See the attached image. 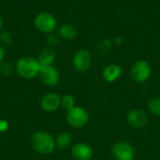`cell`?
Returning <instances> with one entry per match:
<instances>
[{
	"label": "cell",
	"instance_id": "cell-1",
	"mask_svg": "<svg viewBox=\"0 0 160 160\" xmlns=\"http://www.w3.org/2000/svg\"><path fill=\"white\" fill-rule=\"evenodd\" d=\"M31 144L34 150L42 156L52 154L56 148L55 139L52 134L46 131L35 132L31 137Z\"/></svg>",
	"mask_w": 160,
	"mask_h": 160
},
{
	"label": "cell",
	"instance_id": "cell-2",
	"mask_svg": "<svg viewBox=\"0 0 160 160\" xmlns=\"http://www.w3.org/2000/svg\"><path fill=\"white\" fill-rule=\"evenodd\" d=\"M40 68L41 66L38 60L33 56H22L15 64L17 74L25 80H31L38 76Z\"/></svg>",
	"mask_w": 160,
	"mask_h": 160
},
{
	"label": "cell",
	"instance_id": "cell-10",
	"mask_svg": "<svg viewBox=\"0 0 160 160\" xmlns=\"http://www.w3.org/2000/svg\"><path fill=\"white\" fill-rule=\"evenodd\" d=\"M61 107V97L56 93H48L40 100V108L46 112H53Z\"/></svg>",
	"mask_w": 160,
	"mask_h": 160
},
{
	"label": "cell",
	"instance_id": "cell-25",
	"mask_svg": "<svg viewBox=\"0 0 160 160\" xmlns=\"http://www.w3.org/2000/svg\"><path fill=\"white\" fill-rule=\"evenodd\" d=\"M2 27H3V18H2V16L0 15V32H1Z\"/></svg>",
	"mask_w": 160,
	"mask_h": 160
},
{
	"label": "cell",
	"instance_id": "cell-21",
	"mask_svg": "<svg viewBox=\"0 0 160 160\" xmlns=\"http://www.w3.org/2000/svg\"><path fill=\"white\" fill-rule=\"evenodd\" d=\"M46 42L49 45V47L53 48V47H55V46H57L59 44V38H58V37L56 35L51 33V34H48L47 38H46Z\"/></svg>",
	"mask_w": 160,
	"mask_h": 160
},
{
	"label": "cell",
	"instance_id": "cell-12",
	"mask_svg": "<svg viewBox=\"0 0 160 160\" xmlns=\"http://www.w3.org/2000/svg\"><path fill=\"white\" fill-rule=\"evenodd\" d=\"M122 73H123V69L121 66L117 64H111L105 67L102 72V76L107 82H114L120 79Z\"/></svg>",
	"mask_w": 160,
	"mask_h": 160
},
{
	"label": "cell",
	"instance_id": "cell-16",
	"mask_svg": "<svg viewBox=\"0 0 160 160\" xmlns=\"http://www.w3.org/2000/svg\"><path fill=\"white\" fill-rule=\"evenodd\" d=\"M112 41L110 39V38H104L102 39L101 41H99L98 43V46H97V52L98 54H101V55H104L106 53H108L111 50H112Z\"/></svg>",
	"mask_w": 160,
	"mask_h": 160
},
{
	"label": "cell",
	"instance_id": "cell-9",
	"mask_svg": "<svg viewBox=\"0 0 160 160\" xmlns=\"http://www.w3.org/2000/svg\"><path fill=\"white\" fill-rule=\"evenodd\" d=\"M71 156L75 160H91L94 150L86 142H78L71 147Z\"/></svg>",
	"mask_w": 160,
	"mask_h": 160
},
{
	"label": "cell",
	"instance_id": "cell-19",
	"mask_svg": "<svg viewBox=\"0 0 160 160\" xmlns=\"http://www.w3.org/2000/svg\"><path fill=\"white\" fill-rule=\"evenodd\" d=\"M13 71V65L10 62L8 61H3L0 64V73L3 76H9Z\"/></svg>",
	"mask_w": 160,
	"mask_h": 160
},
{
	"label": "cell",
	"instance_id": "cell-3",
	"mask_svg": "<svg viewBox=\"0 0 160 160\" xmlns=\"http://www.w3.org/2000/svg\"><path fill=\"white\" fill-rule=\"evenodd\" d=\"M67 123L74 128H82L85 127L89 122L88 112L80 106H75L72 109L67 111L66 113Z\"/></svg>",
	"mask_w": 160,
	"mask_h": 160
},
{
	"label": "cell",
	"instance_id": "cell-18",
	"mask_svg": "<svg viewBox=\"0 0 160 160\" xmlns=\"http://www.w3.org/2000/svg\"><path fill=\"white\" fill-rule=\"evenodd\" d=\"M148 110L152 114L160 116V97L154 98L150 100L148 104Z\"/></svg>",
	"mask_w": 160,
	"mask_h": 160
},
{
	"label": "cell",
	"instance_id": "cell-4",
	"mask_svg": "<svg viewBox=\"0 0 160 160\" xmlns=\"http://www.w3.org/2000/svg\"><path fill=\"white\" fill-rule=\"evenodd\" d=\"M34 26L41 33L51 34L57 27V20L52 13L48 11H42L35 17Z\"/></svg>",
	"mask_w": 160,
	"mask_h": 160
},
{
	"label": "cell",
	"instance_id": "cell-24",
	"mask_svg": "<svg viewBox=\"0 0 160 160\" xmlns=\"http://www.w3.org/2000/svg\"><path fill=\"white\" fill-rule=\"evenodd\" d=\"M113 42H114L116 45H120V44L123 43V38H122L121 37H117V38H115V39H114Z\"/></svg>",
	"mask_w": 160,
	"mask_h": 160
},
{
	"label": "cell",
	"instance_id": "cell-15",
	"mask_svg": "<svg viewBox=\"0 0 160 160\" xmlns=\"http://www.w3.org/2000/svg\"><path fill=\"white\" fill-rule=\"evenodd\" d=\"M55 142L56 147H58L59 149H67L72 143V136L68 132H62L56 137Z\"/></svg>",
	"mask_w": 160,
	"mask_h": 160
},
{
	"label": "cell",
	"instance_id": "cell-11",
	"mask_svg": "<svg viewBox=\"0 0 160 160\" xmlns=\"http://www.w3.org/2000/svg\"><path fill=\"white\" fill-rule=\"evenodd\" d=\"M127 122L133 128H141L148 124L149 118L144 112L141 110H132L127 114Z\"/></svg>",
	"mask_w": 160,
	"mask_h": 160
},
{
	"label": "cell",
	"instance_id": "cell-13",
	"mask_svg": "<svg viewBox=\"0 0 160 160\" xmlns=\"http://www.w3.org/2000/svg\"><path fill=\"white\" fill-rule=\"evenodd\" d=\"M58 35L63 39L71 40V39H74L78 36V29L72 23H69V22L64 23L59 27Z\"/></svg>",
	"mask_w": 160,
	"mask_h": 160
},
{
	"label": "cell",
	"instance_id": "cell-23",
	"mask_svg": "<svg viewBox=\"0 0 160 160\" xmlns=\"http://www.w3.org/2000/svg\"><path fill=\"white\" fill-rule=\"evenodd\" d=\"M5 56H6V52H5V49L4 47L0 44V64L5 61Z\"/></svg>",
	"mask_w": 160,
	"mask_h": 160
},
{
	"label": "cell",
	"instance_id": "cell-26",
	"mask_svg": "<svg viewBox=\"0 0 160 160\" xmlns=\"http://www.w3.org/2000/svg\"><path fill=\"white\" fill-rule=\"evenodd\" d=\"M159 13H160V10H159Z\"/></svg>",
	"mask_w": 160,
	"mask_h": 160
},
{
	"label": "cell",
	"instance_id": "cell-6",
	"mask_svg": "<svg viewBox=\"0 0 160 160\" xmlns=\"http://www.w3.org/2000/svg\"><path fill=\"white\" fill-rule=\"evenodd\" d=\"M93 62L91 52L86 49H81L77 51L72 58V65L76 71L85 72L87 71Z\"/></svg>",
	"mask_w": 160,
	"mask_h": 160
},
{
	"label": "cell",
	"instance_id": "cell-14",
	"mask_svg": "<svg viewBox=\"0 0 160 160\" xmlns=\"http://www.w3.org/2000/svg\"><path fill=\"white\" fill-rule=\"evenodd\" d=\"M55 58H56V53L54 50L51 47H47L40 52L38 60L40 66H52L55 61Z\"/></svg>",
	"mask_w": 160,
	"mask_h": 160
},
{
	"label": "cell",
	"instance_id": "cell-7",
	"mask_svg": "<svg viewBox=\"0 0 160 160\" xmlns=\"http://www.w3.org/2000/svg\"><path fill=\"white\" fill-rule=\"evenodd\" d=\"M112 155L115 160H134L135 149L128 142H118L112 146Z\"/></svg>",
	"mask_w": 160,
	"mask_h": 160
},
{
	"label": "cell",
	"instance_id": "cell-22",
	"mask_svg": "<svg viewBox=\"0 0 160 160\" xmlns=\"http://www.w3.org/2000/svg\"><path fill=\"white\" fill-rule=\"evenodd\" d=\"M9 128V124L5 119H0V133H5Z\"/></svg>",
	"mask_w": 160,
	"mask_h": 160
},
{
	"label": "cell",
	"instance_id": "cell-20",
	"mask_svg": "<svg viewBox=\"0 0 160 160\" xmlns=\"http://www.w3.org/2000/svg\"><path fill=\"white\" fill-rule=\"evenodd\" d=\"M12 42V36L7 31L0 32V43L1 45H10Z\"/></svg>",
	"mask_w": 160,
	"mask_h": 160
},
{
	"label": "cell",
	"instance_id": "cell-5",
	"mask_svg": "<svg viewBox=\"0 0 160 160\" xmlns=\"http://www.w3.org/2000/svg\"><path fill=\"white\" fill-rule=\"evenodd\" d=\"M151 74H152V68L150 64L142 59L136 61L130 68V75L132 79L139 83L147 82L150 79Z\"/></svg>",
	"mask_w": 160,
	"mask_h": 160
},
{
	"label": "cell",
	"instance_id": "cell-17",
	"mask_svg": "<svg viewBox=\"0 0 160 160\" xmlns=\"http://www.w3.org/2000/svg\"><path fill=\"white\" fill-rule=\"evenodd\" d=\"M75 106H76V101L72 95L67 94L61 97V107H63L66 111H68Z\"/></svg>",
	"mask_w": 160,
	"mask_h": 160
},
{
	"label": "cell",
	"instance_id": "cell-8",
	"mask_svg": "<svg viewBox=\"0 0 160 160\" xmlns=\"http://www.w3.org/2000/svg\"><path fill=\"white\" fill-rule=\"evenodd\" d=\"M38 77L41 82L48 86L53 87L55 86L60 81V74L58 70L52 65V66H41Z\"/></svg>",
	"mask_w": 160,
	"mask_h": 160
}]
</instances>
